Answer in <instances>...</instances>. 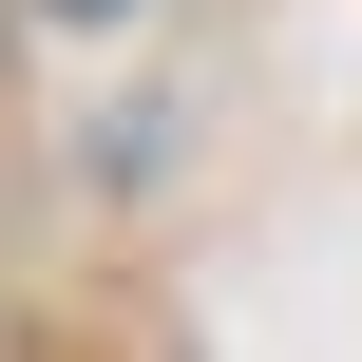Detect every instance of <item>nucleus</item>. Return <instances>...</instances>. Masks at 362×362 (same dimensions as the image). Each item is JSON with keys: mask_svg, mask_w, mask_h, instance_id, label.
Listing matches in <instances>:
<instances>
[{"mask_svg": "<svg viewBox=\"0 0 362 362\" xmlns=\"http://www.w3.org/2000/svg\"><path fill=\"white\" fill-rule=\"evenodd\" d=\"M57 19H115V0H57Z\"/></svg>", "mask_w": 362, "mask_h": 362, "instance_id": "f257e3e1", "label": "nucleus"}]
</instances>
